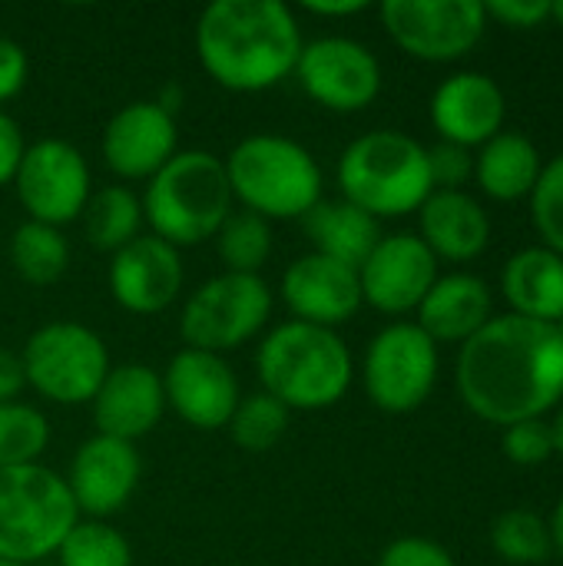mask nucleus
<instances>
[{"label": "nucleus", "mask_w": 563, "mask_h": 566, "mask_svg": "<svg viewBox=\"0 0 563 566\" xmlns=\"http://www.w3.org/2000/svg\"><path fill=\"white\" fill-rule=\"evenodd\" d=\"M279 295L285 308L295 315V322L332 328V332L348 318H355V312L362 308L358 269L325 259L319 252L289 262L279 282Z\"/></svg>", "instance_id": "nucleus-19"}, {"label": "nucleus", "mask_w": 563, "mask_h": 566, "mask_svg": "<svg viewBox=\"0 0 563 566\" xmlns=\"http://www.w3.org/2000/svg\"><path fill=\"white\" fill-rule=\"evenodd\" d=\"M378 13L388 36L408 56L428 63L461 60L488 27L481 0H385Z\"/></svg>", "instance_id": "nucleus-11"}, {"label": "nucleus", "mask_w": 563, "mask_h": 566, "mask_svg": "<svg viewBox=\"0 0 563 566\" xmlns=\"http://www.w3.org/2000/svg\"><path fill=\"white\" fill-rule=\"evenodd\" d=\"M435 381L438 345L415 322H395L368 342L362 385L375 408L388 415H408L431 398Z\"/></svg>", "instance_id": "nucleus-10"}, {"label": "nucleus", "mask_w": 563, "mask_h": 566, "mask_svg": "<svg viewBox=\"0 0 563 566\" xmlns=\"http://www.w3.org/2000/svg\"><path fill=\"white\" fill-rule=\"evenodd\" d=\"M90 405H93L96 434L136 444L163 421L166 411L163 375L139 361L116 365L110 368Z\"/></svg>", "instance_id": "nucleus-20"}, {"label": "nucleus", "mask_w": 563, "mask_h": 566, "mask_svg": "<svg viewBox=\"0 0 563 566\" xmlns=\"http://www.w3.org/2000/svg\"><path fill=\"white\" fill-rule=\"evenodd\" d=\"M302 30L282 0H216L199 13L196 56L232 93H262L295 73Z\"/></svg>", "instance_id": "nucleus-2"}, {"label": "nucleus", "mask_w": 563, "mask_h": 566, "mask_svg": "<svg viewBox=\"0 0 563 566\" xmlns=\"http://www.w3.org/2000/svg\"><path fill=\"white\" fill-rule=\"evenodd\" d=\"M46 444H50V424L37 408L23 401L0 405V471L40 464Z\"/></svg>", "instance_id": "nucleus-32"}, {"label": "nucleus", "mask_w": 563, "mask_h": 566, "mask_svg": "<svg viewBox=\"0 0 563 566\" xmlns=\"http://www.w3.org/2000/svg\"><path fill=\"white\" fill-rule=\"evenodd\" d=\"M551 541H554V551H561L563 554V497L557 501V507H554V517H551Z\"/></svg>", "instance_id": "nucleus-43"}, {"label": "nucleus", "mask_w": 563, "mask_h": 566, "mask_svg": "<svg viewBox=\"0 0 563 566\" xmlns=\"http://www.w3.org/2000/svg\"><path fill=\"white\" fill-rule=\"evenodd\" d=\"M501 289L514 315L557 325L563 318V255L544 245L521 249L508 259Z\"/></svg>", "instance_id": "nucleus-24"}, {"label": "nucleus", "mask_w": 563, "mask_h": 566, "mask_svg": "<svg viewBox=\"0 0 563 566\" xmlns=\"http://www.w3.org/2000/svg\"><path fill=\"white\" fill-rule=\"evenodd\" d=\"M491 544H494L501 560L518 566L544 564L551 557V551H554L548 521L541 514L528 511V507L504 511L491 527Z\"/></svg>", "instance_id": "nucleus-31"}, {"label": "nucleus", "mask_w": 563, "mask_h": 566, "mask_svg": "<svg viewBox=\"0 0 563 566\" xmlns=\"http://www.w3.org/2000/svg\"><path fill=\"white\" fill-rule=\"evenodd\" d=\"M166 408L196 431H219L239 405V378L222 355L183 348L163 371Z\"/></svg>", "instance_id": "nucleus-15"}, {"label": "nucleus", "mask_w": 563, "mask_h": 566, "mask_svg": "<svg viewBox=\"0 0 563 566\" xmlns=\"http://www.w3.org/2000/svg\"><path fill=\"white\" fill-rule=\"evenodd\" d=\"M10 265L27 285H53L70 269V242L43 222H20L10 235Z\"/></svg>", "instance_id": "nucleus-28"}, {"label": "nucleus", "mask_w": 563, "mask_h": 566, "mask_svg": "<svg viewBox=\"0 0 563 566\" xmlns=\"http://www.w3.org/2000/svg\"><path fill=\"white\" fill-rule=\"evenodd\" d=\"M531 219L544 249L563 255V153L544 163L541 179L531 189Z\"/></svg>", "instance_id": "nucleus-34"}, {"label": "nucleus", "mask_w": 563, "mask_h": 566, "mask_svg": "<svg viewBox=\"0 0 563 566\" xmlns=\"http://www.w3.org/2000/svg\"><path fill=\"white\" fill-rule=\"evenodd\" d=\"M418 239L431 249V255L448 262H471L491 242V219L465 189H435L418 209Z\"/></svg>", "instance_id": "nucleus-23"}, {"label": "nucleus", "mask_w": 563, "mask_h": 566, "mask_svg": "<svg viewBox=\"0 0 563 566\" xmlns=\"http://www.w3.org/2000/svg\"><path fill=\"white\" fill-rule=\"evenodd\" d=\"M27 153V139H23V129L17 126L13 116H7L0 109V186L13 182L17 176V166Z\"/></svg>", "instance_id": "nucleus-40"}, {"label": "nucleus", "mask_w": 563, "mask_h": 566, "mask_svg": "<svg viewBox=\"0 0 563 566\" xmlns=\"http://www.w3.org/2000/svg\"><path fill=\"white\" fill-rule=\"evenodd\" d=\"M27 388V375H23V361L17 352L0 348V405H10L23 395Z\"/></svg>", "instance_id": "nucleus-41"}, {"label": "nucleus", "mask_w": 563, "mask_h": 566, "mask_svg": "<svg viewBox=\"0 0 563 566\" xmlns=\"http://www.w3.org/2000/svg\"><path fill=\"white\" fill-rule=\"evenodd\" d=\"M139 202L156 239L173 249H192L216 239L236 199L226 163L216 153L183 149L146 182Z\"/></svg>", "instance_id": "nucleus-4"}, {"label": "nucleus", "mask_w": 563, "mask_h": 566, "mask_svg": "<svg viewBox=\"0 0 563 566\" xmlns=\"http://www.w3.org/2000/svg\"><path fill=\"white\" fill-rule=\"evenodd\" d=\"M272 315V289L262 275L222 272L206 279L183 305L179 335L186 348L226 355L252 342Z\"/></svg>", "instance_id": "nucleus-9"}, {"label": "nucleus", "mask_w": 563, "mask_h": 566, "mask_svg": "<svg viewBox=\"0 0 563 566\" xmlns=\"http://www.w3.org/2000/svg\"><path fill=\"white\" fill-rule=\"evenodd\" d=\"M20 361L27 385L60 408L90 405L110 375L106 342L80 322L40 325L27 338Z\"/></svg>", "instance_id": "nucleus-8"}, {"label": "nucleus", "mask_w": 563, "mask_h": 566, "mask_svg": "<svg viewBox=\"0 0 563 566\" xmlns=\"http://www.w3.org/2000/svg\"><path fill=\"white\" fill-rule=\"evenodd\" d=\"M551 3L554 0H491V3H484V10H488V17L501 20L504 27L531 30L551 17Z\"/></svg>", "instance_id": "nucleus-38"}, {"label": "nucleus", "mask_w": 563, "mask_h": 566, "mask_svg": "<svg viewBox=\"0 0 563 566\" xmlns=\"http://www.w3.org/2000/svg\"><path fill=\"white\" fill-rule=\"evenodd\" d=\"M302 222H305L312 252L335 259L342 265H352V269H358L382 239L378 219H372L368 212H362L358 206L345 199H329V202L322 199Z\"/></svg>", "instance_id": "nucleus-25"}, {"label": "nucleus", "mask_w": 563, "mask_h": 566, "mask_svg": "<svg viewBox=\"0 0 563 566\" xmlns=\"http://www.w3.org/2000/svg\"><path fill=\"white\" fill-rule=\"evenodd\" d=\"M289 418H292V411L282 401H275L265 391H256V395L239 398L226 428H229V438L236 448H242L249 454H265L285 438Z\"/></svg>", "instance_id": "nucleus-30"}, {"label": "nucleus", "mask_w": 563, "mask_h": 566, "mask_svg": "<svg viewBox=\"0 0 563 566\" xmlns=\"http://www.w3.org/2000/svg\"><path fill=\"white\" fill-rule=\"evenodd\" d=\"M551 431H554V454H561L563 458V408H561V415L554 418Z\"/></svg>", "instance_id": "nucleus-44"}, {"label": "nucleus", "mask_w": 563, "mask_h": 566, "mask_svg": "<svg viewBox=\"0 0 563 566\" xmlns=\"http://www.w3.org/2000/svg\"><path fill=\"white\" fill-rule=\"evenodd\" d=\"M438 282V259L415 232L382 235L372 255L358 265L362 302L385 315L418 312L421 298Z\"/></svg>", "instance_id": "nucleus-14"}, {"label": "nucleus", "mask_w": 563, "mask_h": 566, "mask_svg": "<svg viewBox=\"0 0 563 566\" xmlns=\"http://www.w3.org/2000/svg\"><path fill=\"white\" fill-rule=\"evenodd\" d=\"M176 116L156 99H136L116 109L103 129L100 153L113 176L119 179H153L179 149Z\"/></svg>", "instance_id": "nucleus-16"}, {"label": "nucleus", "mask_w": 563, "mask_h": 566, "mask_svg": "<svg viewBox=\"0 0 563 566\" xmlns=\"http://www.w3.org/2000/svg\"><path fill=\"white\" fill-rule=\"evenodd\" d=\"M302 7L315 17H355L368 10V0H309Z\"/></svg>", "instance_id": "nucleus-42"}, {"label": "nucleus", "mask_w": 563, "mask_h": 566, "mask_svg": "<svg viewBox=\"0 0 563 566\" xmlns=\"http://www.w3.org/2000/svg\"><path fill=\"white\" fill-rule=\"evenodd\" d=\"M342 199L372 219H398L418 212L435 192L428 149L398 129H375L358 136L338 156Z\"/></svg>", "instance_id": "nucleus-5"}, {"label": "nucleus", "mask_w": 563, "mask_h": 566, "mask_svg": "<svg viewBox=\"0 0 563 566\" xmlns=\"http://www.w3.org/2000/svg\"><path fill=\"white\" fill-rule=\"evenodd\" d=\"M0 566H20V564H10V560H0Z\"/></svg>", "instance_id": "nucleus-47"}, {"label": "nucleus", "mask_w": 563, "mask_h": 566, "mask_svg": "<svg viewBox=\"0 0 563 566\" xmlns=\"http://www.w3.org/2000/svg\"><path fill=\"white\" fill-rule=\"evenodd\" d=\"M557 332H561V338H563V318H561V322H557Z\"/></svg>", "instance_id": "nucleus-46"}, {"label": "nucleus", "mask_w": 563, "mask_h": 566, "mask_svg": "<svg viewBox=\"0 0 563 566\" xmlns=\"http://www.w3.org/2000/svg\"><path fill=\"white\" fill-rule=\"evenodd\" d=\"M30 76V60L20 43L10 36H0V103L13 99Z\"/></svg>", "instance_id": "nucleus-39"}, {"label": "nucleus", "mask_w": 563, "mask_h": 566, "mask_svg": "<svg viewBox=\"0 0 563 566\" xmlns=\"http://www.w3.org/2000/svg\"><path fill=\"white\" fill-rule=\"evenodd\" d=\"M13 189L30 222L60 229L83 216L93 182H90V166L73 143L37 139L27 146L17 166Z\"/></svg>", "instance_id": "nucleus-12"}, {"label": "nucleus", "mask_w": 563, "mask_h": 566, "mask_svg": "<svg viewBox=\"0 0 563 566\" xmlns=\"http://www.w3.org/2000/svg\"><path fill=\"white\" fill-rule=\"evenodd\" d=\"M551 17H554V20H557V23H561V27H563V0H557V3H551Z\"/></svg>", "instance_id": "nucleus-45"}, {"label": "nucleus", "mask_w": 563, "mask_h": 566, "mask_svg": "<svg viewBox=\"0 0 563 566\" xmlns=\"http://www.w3.org/2000/svg\"><path fill=\"white\" fill-rule=\"evenodd\" d=\"M295 80L319 106L332 113H358L382 93V63L352 36H319L302 43Z\"/></svg>", "instance_id": "nucleus-13"}, {"label": "nucleus", "mask_w": 563, "mask_h": 566, "mask_svg": "<svg viewBox=\"0 0 563 566\" xmlns=\"http://www.w3.org/2000/svg\"><path fill=\"white\" fill-rule=\"evenodd\" d=\"M183 255L156 235H136L110 259V292L133 315H159L183 292Z\"/></svg>", "instance_id": "nucleus-18"}, {"label": "nucleus", "mask_w": 563, "mask_h": 566, "mask_svg": "<svg viewBox=\"0 0 563 566\" xmlns=\"http://www.w3.org/2000/svg\"><path fill=\"white\" fill-rule=\"evenodd\" d=\"M378 566H458L455 557L428 541V537H402V541H392L382 557H378Z\"/></svg>", "instance_id": "nucleus-37"}, {"label": "nucleus", "mask_w": 563, "mask_h": 566, "mask_svg": "<svg viewBox=\"0 0 563 566\" xmlns=\"http://www.w3.org/2000/svg\"><path fill=\"white\" fill-rule=\"evenodd\" d=\"M76 521L80 511L56 471L43 464L0 471V560L30 566L53 557Z\"/></svg>", "instance_id": "nucleus-7"}, {"label": "nucleus", "mask_w": 563, "mask_h": 566, "mask_svg": "<svg viewBox=\"0 0 563 566\" xmlns=\"http://www.w3.org/2000/svg\"><path fill=\"white\" fill-rule=\"evenodd\" d=\"M501 444H504V454L511 464L534 468L554 454V431L544 418H531V421H518V424L504 428Z\"/></svg>", "instance_id": "nucleus-35"}, {"label": "nucleus", "mask_w": 563, "mask_h": 566, "mask_svg": "<svg viewBox=\"0 0 563 566\" xmlns=\"http://www.w3.org/2000/svg\"><path fill=\"white\" fill-rule=\"evenodd\" d=\"M222 163L232 199L265 222L305 219L322 202V169L315 156L289 136H246Z\"/></svg>", "instance_id": "nucleus-6"}, {"label": "nucleus", "mask_w": 563, "mask_h": 566, "mask_svg": "<svg viewBox=\"0 0 563 566\" xmlns=\"http://www.w3.org/2000/svg\"><path fill=\"white\" fill-rule=\"evenodd\" d=\"M494 298L484 279L468 272L438 275L431 292L418 305V328L435 345H465L475 338L494 315Z\"/></svg>", "instance_id": "nucleus-22"}, {"label": "nucleus", "mask_w": 563, "mask_h": 566, "mask_svg": "<svg viewBox=\"0 0 563 566\" xmlns=\"http://www.w3.org/2000/svg\"><path fill=\"white\" fill-rule=\"evenodd\" d=\"M504 90L478 70L448 76L431 96V123L445 143L455 146H484L501 133L504 123Z\"/></svg>", "instance_id": "nucleus-21"}, {"label": "nucleus", "mask_w": 563, "mask_h": 566, "mask_svg": "<svg viewBox=\"0 0 563 566\" xmlns=\"http://www.w3.org/2000/svg\"><path fill=\"white\" fill-rule=\"evenodd\" d=\"M143 202L129 186H103L90 192L83 206V232L86 242L100 252H119L139 235Z\"/></svg>", "instance_id": "nucleus-27"}, {"label": "nucleus", "mask_w": 563, "mask_h": 566, "mask_svg": "<svg viewBox=\"0 0 563 566\" xmlns=\"http://www.w3.org/2000/svg\"><path fill=\"white\" fill-rule=\"evenodd\" d=\"M541 169L544 159L524 133H498L475 156V179L498 202L531 196L541 179Z\"/></svg>", "instance_id": "nucleus-26"}, {"label": "nucleus", "mask_w": 563, "mask_h": 566, "mask_svg": "<svg viewBox=\"0 0 563 566\" xmlns=\"http://www.w3.org/2000/svg\"><path fill=\"white\" fill-rule=\"evenodd\" d=\"M216 245L226 272L259 275V269L272 255V222L249 209H232L222 229L216 232Z\"/></svg>", "instance_id": "nucleus-29"}, {"label": "nucleus", "mask_w": 563, "mask_h": 566, "mask_svg": "<svg viewBox=\"0 0 563 566\" xmlns=\"http://www.w3.org/2000/svg\"><path fill=\"white\" fill-rule=\"evenodd\" d=\"M428 169H431V186L435 189H461L475 176V156L465 146L455 143H438L428 149Z\"/></svg>", "instance_id": "nucleus-36"}, {"label": "nucleus", "mask_w": 563, "mask_h": 566, "mask_svg": "<svg viewBox=\"0 0 563 566\" xmlns=\"http://www.w3.org/2000/svg\"><path fill=\"white\" fill-rule=\"evenodd\" d=\"M60 566H133L129 541L106 521H76V527L63 537Z\"/></svg>", "instance_id": "nucleus-33"}, {"label": "nucleus", "mask_w": 563, "mask_h": 566, "mask_svg": "<svg viewBox=\"0 0 563 566\" xmlns=\"http://www.w3.org/2000/svg\"><path fill=\"white\" fill-rule=\"evenodd\" d=\"M256 375L262 391L289 411H325L348 395L355 365L338 332L292 318L262 338Z\"/></svg>", "instance_id": "nucleus-3"}, {"label": "nucleus", "mask_w": 563, "mask_h": 566, "mask_svg": "<svg viewBox=\"0 0 563 566\" xmlns=\"http://www.w3.org/2000/svg\"><path fill=\"white\" fill-rule=\"evenodd\" d=\"M139 474L143 461L136 444L93 434L76 448L70 474L63 481L80 514H86L90 521H106L133 501Z\"/></svg>", "instance_id": "nucleus-17"}, {"label": "nucleus", "mask_w": 563, "mask_h": 566, "mask_svg": "<svg viewBox=\"0 0 563 566\" xmlns=\"http://www.w3.org/2000/svg\"><path fill=\"white\" fill-rule=\"evenodd\" d=\"M455 385L471 415L511 428L544 418L563 398V338L557 325L494 315L458 352Z\"/></svg>", "instance_id": "nucleus-1"}]
</instances>
